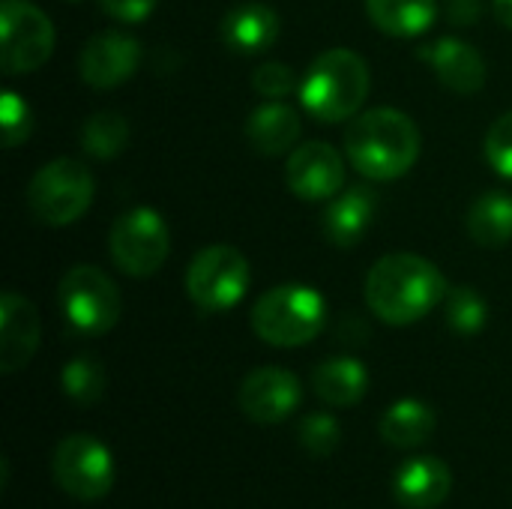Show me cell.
I'll return each mask as SVG.
<instances>
[{
  "instance_id": "cell-19",
  "label": "cell",
  "mask_w": 512,
  "mask_h": 509,
  "mask_svg": "<svg viewBox=\"0 0 512 509\" xmlns=\"http://www.w3.org/2000/svg\"><path fill=\"white\" fill-rule=\"evenodd\" d=\"M303 120L294 105L270 99L258 105L246 120V138L261 156H285L297 147Z\"/></svg>"
},
{
  "instance_id": "cell-15",
  "label": "cell",
  "mask_w": 512,
  "mask_h": 509,
  "mask_svg": "<svg viewBox=\"0 0 512 509\" xmlns=\"http://www.w3.org/2000/svg\"><path fill=\"white\" fill-rule=\"evenodd\" d=\"M39 312L18 291L0 297V372L15 375L24 369L39 348Z\"/></svg>"
},
{
  "instance_id": "cell-25",
  "label": "cell",
  "mask_w": 512,
  "mask_h": 509,
  "mask_svg": "<svg viewBox=\"0 0 512 509\" xmlns=\"http://www.w3.org/2000/svg\"><path fill=\"white\" fill-rule=\"evenodd\" d=\"M60 387L69 402L90 408L105 396V369L96 357H72L60 372Z\"/></svg>"
},
{
  "instance_id": "cell-21",
  "label": "cell",
  "mask_w": 512,
  "mask_h": 509,
  "mask_svg": "<svg viewBox=\"0 0 512 509\" xmlns=\"http://www.w3.org/2000/svg\"><path fill=\"white\" fill-rule=\"evenodd\" d=\"M372 24L396 39L420 36L438 18V0H366Z\"/></svg>"
},
{
  "instance_id": "cell-1",
  "label": "cell",
  "mask_w": 512,
  "mask_h": 509,
  "mask_svg": "<svg viewBox=\"0 0 512 509\" xmlns=\"http://www.w3.org/2000/svg\"><path fill=\"white\" fill-rule=\"evenodd\" d=\"M450 285L438 264L414 252H393L378 258L366 276V306L384 324L408 327L444 303Z\"/></svg>"
},
{
  "instance_id": "cell-27",
  "label": "cell",
  "mask_w": 512,
  "mask_h": 509,
  "mask_svg": "<svg viewBox=\"0 0 512 509\" xmlns=\"http://www.w3.org/2000/svg\"><path fill=\"white\" fill-rule=\"evenodd\" d=\"M0 129H3V147H9V150L30 138L33 114H30V105H27L15 90H3V102H0Z\"/></svg>"
},
{
  "instance_id": "cell-5",
  "label": "cell",
  "mask_w": 512,
  "mask_h": 509,
  "mask_svg": "<svg viewBox=\"0 0 512 509\" xmlns=\"http://www.w3.org/2000/svg\"><path fill=\"white\" fill-rule=\"evenodd\" d=\"M96 180L90 168L72 156L42 165L27 186V210L39 225L63 228L78 222L93 204Z\"/></svg>"
},
{
  "instance_id": "cell-32",
  "label": "cell",
  "mask_w": 512,
  "mask_h": 509,
  "mask_svg": "<svg viewBox=\"0 0 512 509\" xmlns=\"http://www.w3.org/2000/svg\"><path fill=\"white\" fill-rule=\"evenodd\" d=\"M483 15V0H447V21L456 27H471Z\"/></svg>"
},
{
  "instance_id": "cell-10",
  "label": "cell",
  "mask_w": 512,
  "mask_h": 509,
  "mask_svg": "<svg viewBox=\"0 0 512 509\" xmlns=\"http://www.w3.org/2000/svg\"><path fill=\"white\" fill-rule=\"evenodd\" d=\"M57 486L75 501H102L114 486V456L93 435H69L51 459Z\"/></svg>"
},
{
  "instance_id": "cell-3",
  "label": "cell",
  "mask_w": 512,
  "mask_h": 509,
  "mask_svg": "<svg viewBox=\"0 0 512 509\" xmlns=\"http://www.w3.org/2000/svg\"><path fill=\"white\" fill-rule=\"evenodd\" d=\"M369 87V63L357 51L327 48L309 63L300 81V102L318 123H342L360 114Z\"/></svg>"
},
{
  "instance_id": "cell-6",
  "label": "cell",
  "mask_w": 512,
  "mask_h": 509,
  "mask_svg": "<svg viewBox=\"0 0 512 509\" xmlns=\"http://www.w3.org/2000/svg\"><path fill=\"white\" fill-rule=\"evenodd\" d=\"M252 282L249 261L240 249L228 243H213L201 249L186 267V294L189 300L210 315L234 309Z\"/></svg>"
},
{
  "instance_id": "cell-4",
  "label": "cell",
  "mask_w": 512,
  "mask_h": 509,
  "mask_svg": "<svg viewBox=\"0 0 512 509\" xmlns=\"http://www.w3.org/2000/svg\"><path fill=\"white\" fill-rule=\"evenodd\" d=\"M327 303L309 285H276L252 306V330L273 348H300L321 336Z\"/></svg>"
},
{
  "instance_id": "cell-2",
  "label": "cell",
  "mask_w": 512,
  "mask_h": 509,
  "mask_svg": "<svg viewBox=\"0 0 512 509\" xmlns=\"http://www.w3.org/2000/svg\"><path fill=\"white\" fill-rule=\"evenodd\" d=\"M420 129L399 108H372L351 117L345 129L348 162L366 180H399L420 159Z\"/></svg>"
},
{
  "instance_id": "cell-26",
  "label": "cell",
  "mask_w": 512,
  "mask_h": 509,
  "mask_svg": "<svg viewBox=\"0 0 512 509\" xmlns=\"http://www.w3.org/2000/svg\"><path fill=\"white\" fill-rule=\"evenodd\" d=\"M444 315H447V327L459 336H477L486 321H489V306L483 300V294L471 285H459L450 288L444 297Z\"/></svg>"
},
{
  "instance_id": "cell-7",
  "label": "cell",
  "mask_w": 512,
  "mask_h": 509,
  "mask_svg": "<svg viewBox=\"0 0 512 509\" xmlns=\"http://www.w3.org/2000/svg\"><path fill=\"white\" fill-rule=\"evenodd\" d=\"M57 303L66 324L81 336H102L120 321V291L99 267L75 264L57 285Z\"/></svg>"
},
{
  "instance_id": "cell-24",
  "label": "cell",
  "mask_w": 512,
  "mask_h": 509,
  "mask_svg": "<svg viewBox=\"0 0 512 509\" xmlns=\"http://www.w3.org/2000/svg\"><path fill=\"white\" fill-rule=\"evenodd\" d=\"M129 144V123L117 111H96L81 126V147L93 159H114Z\"/></svg>"
},
{
  "instance_id": "cell-11",
  "label": "cell",
  "mask_w": 512,
  "mask_h": 509,
  "mask_svg": "<svg viewBox=\"0 0 512 509\" xmlns=\"http://www.w3.org/2000/svg\"><path fill=\"white\" fill-rule=\"evenodd\" d=\"M303 399V387L294 372L279 366H261L249 372L240 384V411L258 426H279L288 420Z\"/></svg>"
},
{
  "instance_id": "cell-17",
  "label": "cell",
  "mask_w": 512,
  "mask_h": 509,
  "mask_svg": "<svg viewBox=\"0 0 512 509\" xmlns=\"http://www.w3.org/2000/svg\"><path fill=\"white\" fill-rule=\"evenodd\" d=\"M219 33H222V42L234 54L252 57V54H261L276 45V39L282 33V21L273 6H267L261 0H246L225 12Z\"/></svg>"
},
{
  "instance_id": "cell-31",
  "label": "cell",
  "mask_w": 512,
  "mask_h": 509,
  "mask_svg": "<svg viewBox=\"0 0 512 509\" xmlns=\"http://www.w3.org/2000/svg\"><path fill=\"white\" fill-rule=\"evenodd\" d=\"M156 3L159 0H99L102 12L120 24H138V21L150 18Z\"/></svg>"
},
{
  "instance_id": "cell-30",
  "label": "cell",
  "mask_w": 512,
  "mask_h": 509,
  "mask_svg": "<svg viewBox=\"0 0 512 509\" xmlns=\"http://www.w3.org/2000/svg\"><path fill=\"white\" fill-rule=\"evenodd\" d=\"M252 87L267 99H285L297 87V72L285 63H261L252 75Z\"/></svg>"
},
{
  "instance_id": "cell-12",
  "label": "cell",
  "mask_w": 512,
  "mask_h": 509,
  "mask_svg": "<svg viewBox=\"0 0 512 509\" xmlns=\"http://www.w3.org/2000/svg\"><path fill=\"white\" fill-rule=\"evenodd\" d=\"M144 48L135 36L123 30H102L90 36L78 57V72L84 84L96 90H111L126 84L141 66Z\"/></svg>"
},
{
  "instance_id": "cell-22",
  "label": "cell",
  "mask_w": 512,
  "mask_h": 509,
  "mask_svg": "<svg viewBox=\"0 0 512 509\" xmlns=\"http://www.w3.org/2000/svg\"><path fill=\"white\" fill-rule=\"evenodd\" d=\"M435 432V411L420 399H399L381 417V438L396 450L420 447Z\"/></svg>"
},
{
  "instance_id": "cell-8",
  "label": "cell",
  "mask_w": 512,
  "mask_h": 509,
  "mask_svg": "<svg viewBox=\"0 0 512 509\" xmlns=\"http://www.w3.org/2000/svg\"><path fill=\"white\" fill-rule=\"evenodd\" d=\"M111 261L132 279H147L159 273L171 252V234L165 219L153 207L126 210L108 234Z\"/></svg>"
},
{
  "instance_id": "cell-14",
  "label": "cell",
  "mask_w": 512,
  "mask_h": 509,
  "mask_svg": "<svg viewBox=\"0 0 512 509\" xmlns=\"http://www.w3.org/2000/svg\"><path fill=\"white\" fill-rule=\"evenodd\" d=\"M417 54L426 66H432L438 81L444 87H450L453 93L471 96V93L483 90V84H486L489 69H486L483 54L459 36H438L435 42L423 45Z\"/></svg>"
},
{
  "instance_id": "cell-18",
  "label": "cell",
  "mask_w": 512,
  "mask_h": 509,
  "mask_svg": "<svg viewBox=\"0 0 512 509\" xmlns=\"http://www.w3.org/2000/svg\"><path fill=\"white\" fill-rule=\"evenodd\" d=\"M378 213V195L372 186H351L342 195L330 198L324 210V237L333 246H354L372 228Z\"/></svg>"
},
{
  "instance_id": "cell-13",
  "label": "cell",
  "mask_w": 512,
  "mask_h": 509,
  "mask_svg": "<svg viewBox=\"0 0 512 509\" xmlns=\"http://www.w3.org/2000/svg\"><path fill=\"white\" fill-rule=\"evenodd\" d=\"M285 183L300 201L336 198L345 183V159L327 141H306L288 153Z\"/></svg>"
},
{
  "instance_id": "cell-23",
  "label": "cell",
  "mask_w": 512,
  "mask_h": 509,
  "mask_svg": "<svg viewBox=\"0 0 512 509\" xmlns=\"http://www.w3.org/2000/svg\"><path fill=\"white\" fill-rule=\"evenodd\" d=\"M468 234L486 249H501L512 240V195L486 192L468 210Z\"/></svg>"
},
{
  "instance_id": "cell-28",
  "label": "cell",
  "mask_w": 512,
  "mask_h": 509,
  "mask_svg": "<svg viewBox=\"0 0 512 509\" xmlns=\"http://www.w3.org/2000/svg\"><path fill=\"white\" fill-rule=\"evenodd\" d=\"M300 447L312 456H330L339 447L342 429L330 414H309L297 429Z\"/></svg>"
},
{
  "instance_id": "cell-20",
  "label": "cell",
  "mask_w": 512,
  "mask_h": 509,
  "mask_svg": "<svg viewBox=\"0 0 512 509\" xmlns=\"http://www.w3.org/2000/svg\"><path fill=\"white\" fill-rule=\"evenodd\" d=\"M315 396L330 408H351L369 390V372L354 357H330L312 372Z\"/></svg>"
},
{
  "instance_id": "cell-29",
  "label": "cell",
  "mask_w": 512,
  "mask_h": 509,
  "mask_svg": "<svg viewBox=\"0 0 512 509\" xmlns=\"http://www.w3.org/2000/svg\"><path fill=\"white\" fill-rule=\"evenodd\" d=\"M486 159L501 177L512 180V111L501 114L489 126V132H486Z\"/></svg>"
},
{
  "instance_id": "cell-33",
  "label": "cell",
  "mask_w": 512,
  "mask_h": 509,
  "mask_svg": "<svg viewBox=\"0 0 512 509\" xmlns=\"http://www.w3.org/2000/svg\"><path fill=\"white\" fill-rule=\"evenodd\" d=\"M492 6H495V15H498V21H501L504 27H510L512 30V0H492Z\"/></svg>"
},
{
  "instance_id": "cell-9",
  "label": "cell",
  "mask_w": 512,
  "mask_h": 509,
  "mask_svg": "<svg viewBox=\"0 0 512 509\" xmlns=\"http://www.w3.org/2000/svg\"><path fill=\"white\" fill-rule=\"evenodd\" d=\"M54 51V24L30 0H3L0 6V66L6 75H27L48 63Z\"/></svg>"
},
{
  "instance_id": "cell-16",
  "label": "cell",
  "mask_w": 512,
  "mask_h": 509,
  "mask_svg": "<svg viewBox=\"0 0 512 509\" xmlns=\"http://www.w3.org/2000/svg\"><path fill=\"white\" fill-rule=\"evenodd\" d=\"M453 492V471L438 456H414L393 477V498L405 509L441 507Z\"/></svg>"
}]
</instances>
